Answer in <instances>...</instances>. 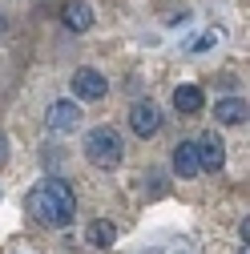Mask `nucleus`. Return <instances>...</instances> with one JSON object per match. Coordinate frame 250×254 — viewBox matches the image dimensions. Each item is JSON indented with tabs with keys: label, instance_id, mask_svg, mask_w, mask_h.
<instances>
[{
	"label": "nucleus",
	"instance_id": "f257e3e1",
	"mask_svg": "<svg viewBox=\"0 0 250 254\" xmlns=\"http://www.w3.org/2000/svg\"><path fill=\"white\" fill-rule=\"evenodd\" d=\"M28 210H33V218L45 222V226H69L77 218V198L61 178H49V182L28 190Z\"/></svg>",
	"mask_w": 250,
	"mask_h": 254
},
{
	"label": "nucleus",
	"instance_id": "f03ea898",
	"mask_svg": "<svg viewBox=\"0 0 250 254\" xmlns=\"http://www.w3.org/2000/svg\"><path fill=\"white\" fill-rule=\"evenodd\" d=\"M85 153H89V162L97 166V170H113L121 162V133L113 129V125H97V129H89Z\"/></svg>",
	"mask_w": 250,
	"mask_h": 254
},
{
	"label": "nucleus",
	"instance_id": "7ed1b4c3",
	"mask_svg": "<svg viewBox=\"0 0 250 254\" xmlns=\"http://www.w3.org/2000/svg\"><path fill=\"white\" fill-rule=\"evenodd\" d=\"M194 153H198V170H210V174H218L226 166V149H222V137L218 133H202L198 141H194Z\"/></svg>",
	"mask_w": 250,
	"mask_h": 254
},
{
	"label": "nucleus",
	"instance_id": "20e7f679",
	"mask_svg": "<svg viewBox=\"0 0 250 254\" xmlns=\"http://www.w3.org/2000/svg\"><path fill=\"white\" fill-rule=\"evenodd\" d=\"M73 93H77V101H101L109 93V81L97 69H77L73 73Z\"/></svg>",
	"mask_w": 250,
	"mask_h": 254
},
{
	"label": "nucleus",
	"instance_id": "39448f33",
	"mask_svg": "<svg viewBox=\"0 0 250 254\" xmlns=\"http://www.w3.org/2000/svg\"><path fill=\"white\" fill-rule=\"evenodd\" d=\"M129 125H133L137 137H153V133L162 129V113H158V105H153V101H137V105L129 109Z\"/></svg>",
	"mask_w": 250,
	"mask_h": 254
},
{
	"label": "nucleus",
	"instance_id": "423d86ee",
	"mask_svg": "<svg viewBox=\"0 0 250 254\" xmlns=\"http://www.w3.org/2000/svg\"><path fill=\"white\" fill-rule=\"evenodd\" d=\"M77 125H81V105H77V101H53V105H49V129L73 133Z\"/></svg>",
	"mask_w": 250,
	"mask_h": 254
},
{
	"label": "nucleus",
	"instance_id": "0eeeda50",
	"mask_svg": "<svg viewBox=\"0 0 250 254\" xmlns=\"http://www.w3.org/2000/svg\"><path fill=\"white\" fill-rule=\"evenodd\" d=\"M202 105H206V93H202L198 85H178V89H174V109H178V113L190 117V113H202Z\"/></svg>",
	"mask_w": 250,
	"mask_h": 254
},
{
	"label": "nucleus",
	"instance_id": "6e6552de",
	"mask_svg": "<svg viewBox=\"0 0 250 254\" xmlns=\"http://www.w3.org/2000/svg\"><path fill=\"white\" fill-rule=\"evenodd\" d=\"M174 174L178 178H198V153H194V141H178L174 149Z\"/></svg>",
	"mask_w": 250,
	"mask_h": 254
},
{
	"label": "nucleus",
	"instance_id": "1a4fd4ad",
	"mask_svg": "<svg viewBox=\"0 0 250 254\" xmlns=\"http://www.w3.org/2000/svg\"><path fill=\"white\" fill-rule=\"evenodd\" d=\"M85 242H93V246H113L117 242V226L109 218H97V222H89V230H85Z\"/></svg>",
	"mask_w": 250,
	"mask_h": 254
},
{
	"label": "nucleus",
	"instance_id": "9d476101",
	"mask_svg": "<svg viewBox=\"0 0 250 254\" xmlns=\"http://www.w3.org/2000/svg\"><path fill=\"white\" fill-rule=\"evenodd\" d=\"M214 117L222 121V125H238V121H246V101H242V97L218 101V105H214Z\"/></svg>",
	"mask_w": 250,
	"mask_h": 254
},
{
	"label": "nucleus",
	"instance_id": "9b49d317",
	"mask_svg": "<svg viewBox=\"0 0 250 254\" xmlns=\"http://www.w3.org/2000/svg\"><path fill=\"white\" fill-rule=\"evenodd\" d=\"M65 24L73 28V33H85V28L93 24V8H89V4H81V0L65 4Z\"/></svg>",
	"mask_w": 250,
	"mask_h": 254
},
{
	"label": "nucleus",
	"instance_id": "f8f14e48",
	"mask_svg": "<svg viewBox=\"0 0 250 254\" xmlns=\"http://www.w3.org/2000/svg\"><path fill=\"white\" fill-rule=\"evenodd\" d=\"M214 41H218L214 33H202L198 41H190V53H206V49H214Z\"/></svg>",
	"mask_w": 250,
	"mask_h": 254
},
{
	"label": "nucleus",
	"instance_id": "ddd939ff",
	"mask_svg": "<svg viewBox=\"0 0 250 254\" xmlns=\"http://www.w3.org/2000/svg\"><path fill=\"white\" fill-rule=\"evenodd\" d=\"M8 162V145H4V137H0V166Z\"/></svg>",
	"mask_w": 250,
	"mask_h": 254
},
{
	"label": "nucleus",
	"instance_id": "4468645a",
	"mask_svg": "<svg viewBox=\"0 0 250 254\" xmlns=\"http://www.w3.org/2000/svg\"><path fill=\"white\" fill-rule=\"evenodd\" d=\"M0 28H4V20H0Z\"/></svg>",
	"mask_w": 250,
	"mask_h": 254
}]
</instances>
